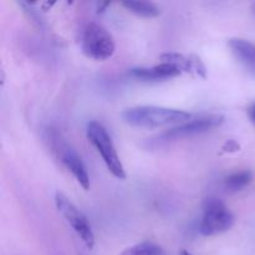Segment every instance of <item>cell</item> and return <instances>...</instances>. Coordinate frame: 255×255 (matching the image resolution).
<instances>
[{"label":"cell","instance_id":"cell-1","mask_svg":"<svg viewBox=\"0 0 255 255\" xmlns=\"http://www.w3.org/2000/svg\"><path fill=\"white\" fill-rule=\"evenodd\" d=\"M122 120L127 125L139 128H159V127L182 125L192 120L189 112L167 109L159 106L129 107L122 112Z\"/></svg>","mask_w":255,"mask_h":255},{"label":"cell","instance_id":"cell-2","mask_svg":"<svg viewBox=\"0 0 255 255\" xmlns=\"http://www.w3.org/2000/svg\"><path fill=\"white\" fill-rule=\"evenodd\" d=\"M86 136L92 146L99 152L100 156L102 157V161L105 162L107 169L111 172L112 176L119 179L126 178L124 164H122L116 147L104 125L100 124L99 121H90L86 127Z\"/></svg>","mask_w":255,"mask_h":255},{"label":"cell","instance_id":"cell-3","mask_svg":"<svg viewBox=\"0 0 255 255\" xmlns=\"http://www.w3.org/2000/svg\"><path fill=\"white\" fill-rule=\"evenodd\" d=\"M81 49L90 59L105 61L115 54L116 46L112 35L102 25L90 22L82 32Z\"/></svg>","mask_w":255,"mask_h":255},{"label":"cell","instance_id":"cell-4","mask_svg":"<svg viewBox=\"0 0 255 255\" xmlns=\"http://www.w3.org/2000/svg\"><path fill=\"white\" fill-rule=\"evenodd\" d=\"M233 213L228 207L218 198H208L203 204V217H202L199 231L202 236L212 237L224 233L234 226Z\"/></svg>","mask_w":255,"mask_h":255},{"label":"cell","instance_id":"cell-5","mask_svg":"<svg viewBox=\"0 0 255 255\" xmlns=\"http://www.w3.org/2000/svg\"><path fill=\"white\" fill-rule=\"evenodd\" d=\"M55 203H56L57 209H59L60 213L64 216V218L66 219L67 223L71 226V228L74 229L75 233L77 234L80 239L82 241V243L87 247L89 249H92L95 246V236L94 232H92L91 226H90L89 221H87L86 217L84 216L81 211L67 198L66 196H64L62 193L57 192L56 196H55Z\"/></svg>","mask_w":255,"mask_h":255},{"label":"cell","instance_id":"cell-6","mask_svg":"<svg viewBox=\"0 0 255 255\" xmlns=\"http://www.w3.org/2000/svg\"><path fill=\"white\" fill-rule=\"evenodd\" d=\"M51 143L54 152L56 153L57 158L61 161V163L66 167L69 172H71L72 176L75 177L80 186L87 191L90 188V177L86 171L84 162L81 157L77 154V152L70 146L67 142H65L59 134H54L51 137Z\"/></svg>","mask_w":255,"mask_h":255},{"label":"cell","instance_id":"cell-7","mask_svg":"<svg viewBox=\"0 0 255 255\" xmlns=\"http://www.w3.org/2000/svg\"><path fill=\"white\" fill-rule=\"evenodd\" d=\"M223 122L224 116H222V115H208V116L199 117V119L189 120L186 124H182L164 132L163 134H161V138L168 141V139H178L183 138V137L204 133V132L211 131V129L221 126Z\"/></svg>","mask_w":255,"mask_h":255},{"label":"cell","instance_id":"cell-8","mask_svg":"<svg viewBox=\"0 0 255 255\" xmlns=\"http://www.w3.org/2000/svg\"><path fill=\"white\" fill-rule=\"evenodd\" d=\"M162 62H166V64H171L173 66H176L177 69L181 72H191V74L197 75L199 77H207V70L204 64L202 62V60L199 57H197L196 55H186L177 54V52H166L161 56Z\"/></svg>","mask_w":255,"mask_h":255},{"label":"cell","instance_id":"cell-9","mask_svg":"<svg viewBox=\"0 0 255 255\" xmlns=\"http://www.w3.org/2000/svg\"><path fill=\"white\" fill-rule=\"evenodd\" d=\"M228 46L239 64L255 77V44L241 37L229 40Z\"/></svg>","mask_w":255,"mask_h":255},{"label":"cell","instance_id":"cell-10","mask_svg":"<svg viewBox=\"0 0 255 255\" xmlns=\"http://www.w3.org/2000/svg\"><path fill=\"white\" fill-rule=\"evenodd\" d=\"M181 74L176 66L166 62L152 67H136L131 70V75L141 81H161V80L172 79Z\"/></svg>","mask_w":255,"mask_h":255},{"label":"cell","instance_id":"cell-11","mask_svg":"<svg viewBox=\"0 0 255 255\" xmlns=\"http://www.w3.org/2000/svg\"><path fill=\"white\" fill-rule=\"evenodd\" d=\"M122 5L137 16L156 17L159 14L158 7L149 1H124Z\"/></svg>","mask_w":255,"mask_h":255},{"label":"cell","instance_id":"cell-12","mask_svg":"<svg viewBox=\"0 0 255 255\" xmlns=\"http://www.w3.org/2000/svg\"><path fill=\"white\" fill-rule=\"evenodd\" d=\"M252 178H253V176H252L251 171L236 172V173L231 174V176L224 179V187L229 192L242 191L251 183Z\"/></svg>","mask_w":255,"mask_h":255},{"label":"cell","instance_id":"cell-13","mask_svg":"<svg viewBox=\"0 0 255 255\" xmlns=\"http://www.w3.org/2000/svg\"><path fill=\"white\" fill-rule=\"evenodd\" d=\"M120 255H166L161 247L151 242H142L125 249Z\"/></svg>","mask_w":255,"mask_h":255},{"label":"cell","instance_id":"cell-14","mask_svg":"<svg viewBox=\"0 0 255 255\" xmlns=\"http://www.w3.org/2000/svg\"><path fill=\"white\" fill-rule=\"evenodd\" d=\"M248 117L252 122L255 125V104L251 105L248 109Z\"/></svg>","mask_w":255,"mask_h":255},{"label":"cell","instance_id":"cell-15","mask_svg":"<svg viewBox=\"0 0 255 255\" xmlns=\"http://www.w3.org/2000/svg\"><path fill=\"white\" fill-rule=\"evenodd\" d=\"M179 255H193V254H191L188 251H186V249H182V251L179 252Z\"/></svg>","mask_w":255,"mask_h":255},{"label":"cell","instance_id":"cell-16","mask_svg":"<svg viewBox=\"0 0 255 255\" xmlns=\"http://www.w3.org/2000/svg\"><path fill=\"white\" fill-rule=\"evenodd\" d=\"M254 9H255V5H254Z\"/></svg>","mask_w":255,"mask_h":255}]
</instances>
